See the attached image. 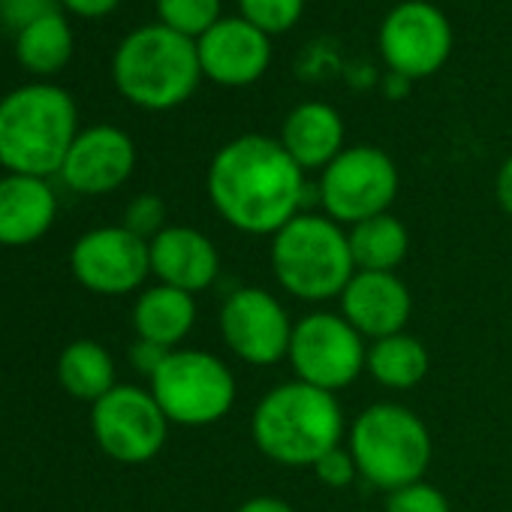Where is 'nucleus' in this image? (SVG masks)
Listing matches in <instances>:
<instances>
[{
  "mask_svg": "<svg viewBox=\"0 0 512 512\" xmlns=\"http://www.w3.org/2000/svg\"><path fill=\"white\" fill-rule=\"evenodd\" d=\"M296 323L287 308L263 287H241L223 299L220 335L247 365H278L290 353Z\"/></svg>",
  "mask_w": 512,
  "mask_h": 512,
  "instance_id": "f8f14e48",
  "label": "nucleus"
},
{
  "mask_svg": "<svg viewBox=\"0 0 512 512\" xmlns=\"http://www.w3.org/2000/svg\"><path fill=\"white\" fill-rule=\"evenodd\" d=\"M151 250V275L157 284L202 293L220 275V253L214 241L193 226H166L157 238L148 241Z\"/></svg>",
  "mask_w": 512,
  "mask_h": 512,
  "instance_id": "f3484780",
  "label": "nucleus"
},
{
  "mask_svg": "<svg viewBox=\"0 0 512 512\" xmlns=\"http://www.w3.org/2000/svg\"><path fill=\"white\" fill-rule=\"evenodd\" d=\"M269 256L278 284L302 302L341 299L356 275L350 235L326 214H296L272 235Z\"/></svg>",
  "mask_w": 512,
  "mask_h": 512,
  "instance_id": "39448f33",
  "label": "nucleus"
},
{
  "mask_svg": "<svg viewBox=\"0 0 512 512\" xmlns=\"http://www.w3.org/2000/svg\"><path fill=\"white\" fill-rule=\"evenodd\" d=\"M398 196V169L392 157L374 145L344 148L320 178V202L326 217L341 226H356L386 214Z\"/></svg>",
  "mask_w": 512,
  "mask_h": 512,
  "instance_id": "6e6552de",
  "label": "nucleus"
},
{
  "mask_svg": "<svg viewBox=\"0 0 512 512\" xmlns=\"http://www.w3.org/2000/svg\"><path fill=\"white\" fill-rule=\"evenodd\" d=\"M58 217V196L49 178L4 175L0 178V244L28 247L40 241Z\"/></svg>",
  "mask_w": 512,
  "mask_h": 512,
  "instance_id": "a211bd4d",
  "label": "nucleus"
},
{
  "mask_svg": "<svg viewBox=\"0 0 512 512\" xmlns=\"http://www.w3.org/2000/svg\"><path fill=\"white\" fill-rule=\"evenodd\" d=\"M148 383L169 425L205 428L235 404V377L208 350H172Z\"/></svg>",
  "mask_w": 512,
  "mask_h": 512,
  "instance_id": "0eeeda50",
  "label": "nucleus"
},
{
  "mask_svg": "<svg viewBox=\"0 0 512 512\" xmlns=\"http://www.w3.org/2000/svg\"><path fill=\"white\" fill-rule=\"evenodd\" d=\"M235 512H296L287 500H281V497H269V494H263V497H250V500H244Z\"/></svg>",
  "mask_w": 512,
  "mask_h": 512,
  "instance_id": "473e14b6",
  "label": "nucleus"
},
{
  "mask_svg": "<svg viewBox=\"0 0 512 512\" xmlns=\"http://www.w3.org/2000/svg\"><path fill=\"white\" fill-rule=\"evenodd\" d=\"M208 199L238 232L275 235L305 202V169L284 151L281 139L238 136L208 166Z\"/></svg>",
  "mask_w": 512,
  "mask_h": 512,
  "instance_id": "f257e3e1",
  "label": "nucleus"
},
{
  "mask_svg": "<svg viewBox=\"0 0 512 512\" xmlns=\"http://www.w3.org/2000/svg\"><path fill=\"white\" fill-rule=\"evenodd\" d=\"M202 76L226 88H244L263 79L272 64L269 34L244 19H220L196 40Z\"/></svg>",
  "mask_w": 512,
  "mask_h": 512,
  "instance_id": "2eb2a0df",
  "label": "nucleus"
},
{
  "mask_svg": "<svg viewBox=\"0 0 512 512\" xmlns=\"http://www.w3.org/2000/svg\"><path fill=\"white\" fill-rule=\"evenodd\" d=\"M413 296L395 272H356L341 293V317L371 341L404 332Z\"/></svg>",
  "mask_w": 512,
  "mask_h": 512,
  "instance_id": "dca6fc26",
  "label": "nucleus"
},
{
  "mask_svg": "<svg viewBox=\"0 0 512 512\" xmlns=\"http://www.w3.org/2000/svg\"><path fill=\"white\" fill-rule=\"evenodd\" d=\"M112 79L121 97L139 109H175L193 97L202 79L196 40L166 25H145L121 40L112 58Z\"/></svg>",
  "mask_w": 512,
  "mask_h": 512,
  "instance_id": "20e7f679",
  "label": "nucleus"
},
{
  "mask_svg": "<svg viewBox=\"0 0 512 512\" xmlns=\"http://www.w3.org/2000/svg\"><path fill=\"white\" fill-rule=\"evenodd\" d=\"M386 512H452L446 494L437 485H428L425 479L389 491Z\"/></svg>",
  "mask_w": 512,
  "mask_h": 512,
  "instance_id": "cd10ccee",
  "label": "nucleus"
},
{
  "mask_svg": "<svg viewBox=\"0 0 512 512\" xmlns=\"http://www.w3.org/2000/svg\"><path fill=\"white\" fill-rule=\"evenodd\" d=\"M133 235L151 241L166 229V202L154 193H139L136 199H130V205L124 208V223Z\"/></svg>",
  "mask_w": 512,
  "mask_h": 512,
  "instance_id": "bb28decb",
  "label": "nucleus"
},
{
  "mask_svg": "<svg viewBox=\"0 0 512 512\" xmlns=\"http://www.w3.org/2000/svg\"><path fill=\"white\" fill-rule=\"evenodd\" d=\"M58 383L64 386L67 395L97 404L103 395H109L118 386L112 353L88 338L73 341L70 347H64L58 359Z\"/></svg>",
  "mask_w": 512,
  "mask_h": 512,
  "instance_id": "4be33fe9",
  "label": "nucleus"
},
{
  "mask_svg": "<svg viewBox=\"0 0 512 512\" xmlns=\"http://www.w3.org/2000/svg\"><path fill=\"white\" fill-rule=\"evenodd\" d=\"M287 359L296 371V380L335 395L359 380L368 347L341 314L317 311L296 323Z\"/></svg>",
  "mask_w": 512,
  "mask_h": 512,
  "instance_id": "1a4fd4ad",
  "label": "nucleus"
},
{
  "mask_svg": "<svg viewBox=\"0 0 512 512\" xmlns=\"http://www.w3.org/2000/svg\"><path fill=\"white\" fill-rule=\"evenodd\" d=\"M64 10H70L73 16H82V19H103L109 16L121 0H58Z\"/></svg>",
  "mask_w": 512,
  "mask_h": 512,
  "instance_id": "2f4dec72",
  "label": "nucleus"
},
{
  "mask_svg": "<svg viewBox=\"0 0 512 512\" xmlns=\"http://www.w3.org/2000/svg\"><path fill=\"white\" fill-rule=\"evenodd\" d=\"M169 353H172V350L157 347V344H151V341H136V344L130 347V365H133L139 374H145V377L151 380L154 371L163 365V359H166Z\"/></svg>",
  "mask_w": 512,
  "mask_h": 512,
  "instance_id": "7c9ffc66",
  "label": "nucleus"
},
{
  "mask_svg": "<svg viewBox=\"0 0 512 512\" xmlns=\"http://www.w3.org/2000/svg\"><path fill=\"white\" fill-rule=\"evenodd\" d=\"M497 202L500 208L512 217V157L500 166L497 172Z\"/></svg>",
  "mask_w": 512,
  "mask_h": 512,
  "instance_id": "72a5a7b5",
  "label": "nucleus"
},
{
  "mask_svg": "<svg viewBox=\"0 0 512 512\" xmlns=\"http://www.w3.org/2000/svg\"><path fill=\"white\" fill-rule=\"evenodd\" d=\"M58 10H61L58 0H0V25L19 34L28 25L40 22L43 16H52Z\"/></svg>",
  "mask_w": 512,
  "mask_h": 512,
  "instance_id": "c85d7f7f",
  "label": "nucleus"
},
{
  "mask_svg": "<svg viewBox=\"0 0 512 512\" xmlns=\"http://www.w3.org/2000/svg\"><path fill=\"white\" fill-rule=\"evenodd\" d=\"M238 7L241 19L263 34H284L302 19L305 0H238Z\"/></svg>",
  "mask_w": 512,
  "mask_h": 512,
  "instance_id": "a878e982",
  "label": "nucleus"
},
{
  "mask_svg": "<svg viewBox=\"0 0 512 512\" xmlns=\"http://www.w3.org/2000/svg\"><path fill=\"white\" fill-rule=\"evenodd\" d=\"M76 136V100L52 82L22 85L0 100V166L10 175H58Z\"/></svg>",
  "mask_w": 512,
  "mask_h": 512,
  "instance_id": "f03ea898",
  "label": "nucleus"
},
{
  "mask_svg": "<svg viewBox=\"0 0 512 512\" xmlns=\"http://www.w3.org/2000/svg\"><path fill=\"white\" fill-rule=\"evenodd\" d=\"M431 368V356L425 344L407 332L371 341L365 371L386 389H413L425 380Z\"/></svg>",
  "mask_w": 512,
  "mask_h": 512,
  "instance_id": "5701e85b",
  "label": "nucleus"
},
{
  "mask_svg": "<svg viewBox=\"0 0 512 512\" xmlns=\"http://www.w3.org/2000/svg\"><path fill=\"white\" fill-rule=\"evenodd\" d=\"M133 169H136L133 139L121 127L97 124L79 130L58 175L73 193L103 196L118 190L133 175Z\"/></svg>",
  "mask_w": 512,
  "mask_h": 512,
  "instance_id": "4468645a",
  "label": "nucleus"
},
{
  "mask_svg": "<svg viewBox=\"0 0 512 512\" xmlns=\"http://www.w3.org/2000/svg\"><path fill=\"white\" fill-rule=\"evenodd\" d=\"M91 431L112 461L148 464L166 446L169 419L151 389L118 383L109 395L91 404Z\"/></svg>",
  "mask_w": 512,
  "mask_h": 512,
  "instance_id": "9d476101",
  "label": "nucleus"
},
{
  "mask_svg": "<svg viewBox=\"0 0 512 512\" xmlns=\"http://www.w3.org/2000/svg\"><path fill=\"white\" fill-rule=\"evenodd\" d=\"M311 470L317 473V479H320L326 488H347V485H353V482L359 479L356 458H353V452L344 449V446L329 449Z\"/></svg>",
  "mask_w": 512,
  "mask_h": 512,
  "instance_id": "c756f323",
  "label": "nucleus"
},
{
  "mask_svg": "<svg viewBox=\"0 0 512 512\" xmlns=\"http://www.w3.org/2000/svg\"><path fill=\"white\" fill-rule=\"evenodd\" d=\"M347 449L359 476L383 491L419 482L434 455L428 425L410 407L389 401L371 404L356 416Z\"/></svg>",
  "mask_w": 512,
  "mask_h": 512,
  "instance_id": "423d86ee",
  "label": "nucleus"
},
{
  "mask_svg": "<svg viewBox=\"0 0 512 512\" xmlns=\"http://www.w3.org/2000/svg\"><path fill=\"white\" fill-rule=\"evenodd\" d=\"M73 278L97 296L136 293L151 275L148 241L127 226H97L76 238L70 250Z\"/></svg>",
  "mask_w": 512,
  "mask_h": 512,
  "instance_id": "9b49d317",
  "label": "nucleus"
},
{
  "mask_svg": "<svg viewBox=\"0 0 512 512\" xmlns=\"http://www.w3.org/2000/svg\"><path fill=\"white\" fill-rule=\"evenodd\" d=\"M380 52L395 76L425 79L446 64L452 52V28L437 7L425 0H407L386 16L380 28Z\"/></svg>",
  "mask_w": 512,
  "mask_h": 512,
  "instance_id": "ddd939ff",
  "label": "nucleus"
},
{
  "mask_svg": "<svg viewBox=\"0 0 512 512\" xmlns=\"http://www.w3.org/2000/svg\"><path fill=\"white\" fill-rule=\"evenodd\" d=\"M160 25L199 40L220 22V0H157Z\"/></svg>",
  "mask_w": 512,
  "mask_h": 512,
  "instance_id": "393cba45",
  "label": "nucleus"
},
{
  "mask_svg": "<svg viewBox=\"0 0 512 512\" xmlns=\"http://www.w3.org/2000/svg\"><path fill=\"white\" fill-rule=\"evenodd\" d=\"M196 326V302L190 293L154 284L139 293L133 305V329L139 341H151L166 350H178V344Z\"/></svg>",
  "mask_w": 512,
  "mask_h": 512,
  "instance_id": "aec40b11",
  "label": "nucleus"
},
{
  "mask_svg": "<svg viewBox=\"0 0 512 512\" xmlns=\"http://www.w3.org/2000/svg\"><path fill=\"white\" fill-rule=\"evenodd\" d=\"M253 443L281 467H314L329 449L341 446L344 410L326 389L302 380L269 389L250 419Z\"/></svg>",
  "mask_w": 512,
  "mask_h": 512,
  "instance_id": "7ed1b4c3",
  "label": "nucleus"
},
{
  "mask_svg": "<svg viewBox=\"0 0 512 512\" xmlns=\"http://www.w3.org/2000/svg\"><path fill=\"white\" fill-rule=\"evenodd\" d=\"M281 145L305 172L326 169L344 151V121L326 103H302L287 115Z\"/></svg>",
  "mask_w": 512,
  "mask_h": 512,
  "instance_id": "6ab92c4d",
  "label": "nucleus"
},
{
  "mask_svg": "<svg viewBox=\"0 0 512 512\" xmlns=\"http://www.w3.org/2000/svg\"><path fill=\"white\" fill-rule=\"evenodd\" d=\"M347 235L356 272H395L407 260L410 232L389 211L350 226Z\"/></svg>",
  "mask_w": 512,
  "mask_h": 512,
  "instance_id": "412c9836",
  "label": "nucleus"
},
{
  "mask_svg": "<svg viewBox=\"0 0 512 512\" xmlns=\"http://www.w3.org/2000/svg\"><path fill=\"white\" fill-rule=\"evenodd\" d=\"M16 58L34 76H55L73 58V28L64 13L43 16L16 34Z\"/></svg>",
  "mask_w": 512,
  "mask_h": 512,
  "instance_id": "b1692460",
  "label": "nucleus"
}]
</instances>
